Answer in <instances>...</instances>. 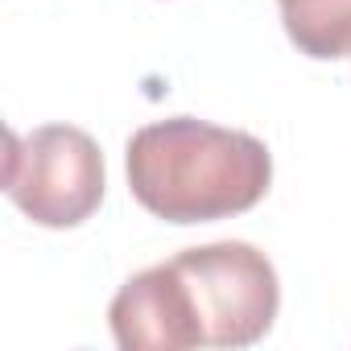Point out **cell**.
I'll return each instance as SVG.
<instances>
[{
	"mask_svg": "<svg viewBox=\"0 0 351 351\" xmlns=\"http://www.w3.org/2000/svg\"><path fill=\"white\" fill-rule=\"evenodd\" d=\"M104 153L75 124H42L25 136L9 132L5 195L38 228H79L104 203Z\"/></svg>",
	"mask_w": 351,
	"mask_h": 351,
	"instance_id": "3957f363",
	"label": "cell"
},
{
	"mask_svg": "<svg viewBox=\"0 0 351 351\" xmlns=\"http://www.w3.org/2000/svg\"><path fill=\"white\" fill-rule=\"evenodd\" d=\"M178 269L203 347H252L273 330V318L281 310V285L273 261L244 244V240H219L203 248H186L169 256Z\"/></svg>",
	"mask_w": 351,
	"mask_h": 351,
	"instance_id": "7a4b0ae2",
	"label": "cell"
},
{
	"mask_svg": "<svg viewBox=\"0 0 351 351\" xmlns=\"http://www.w3.org/2000/svg\"><path fill=\"white\" fill-rule=\"evenodd\" d=\"M281 25L306 58H351V0H281Z\"/></svg>",
	"mask_w": 351,
	"mask_h": 351,
	"instance_id": "5b68a950",
	"label": "cell"
},
{
	"mask_svg": "<svg viewBox=\"0 0 351 351\" xmlns=\"http://www.w3.org/2000/svg\"><path fill=\"white\" fill-rule=\"evenodd\" d=\"M132 199L165 223H215L252 211L273 182V153L244 128L169 116L136 128L124 149Z\"/></svg>",
	"mask_w": 351,
	"mask_h": 351,
	"instance_id": "6da1fadb",
	"label": "cell"
},
{
	"mask_svg": "<svg viewBox=\"0 0 351 351\" xmlns=\"http://www.w3.org/2000/svg\"><path fill=\"white\" fill-rule=\"evenodd\" d=\"M108 326L124 351H191L203 347L191 293L169 261L141 269L108 306Z\"/></svg>",
	"mask_w": 351,
	"mask_h": 351,
	"instance_id": "277c9868",
	"label": "cell"
}]
</instances>
